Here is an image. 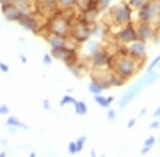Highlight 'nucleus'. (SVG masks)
Here are the masks:
<instances>
[{"instance_id":"obj_10","label":"nucleus","mask_w":160,"mask_h":157,"mask_svg":"<svg viewBox=\"0 0 160 157\" xmlns=\"http://www.w3.org/2000/svg\"><path fill=\"white\" fill-rule=\"evenodd\" d=\"M128 53H129V56H131L132 58H143L144 54H145V46H144V43L142 40H139L137 42L135 40L132 45L130 46L129 49H128Z\"/></svg>"},{"instance_id":"obj_8","label":"nucleus","mask_w":160,"mask_h":157,"mask_svg":"<svg viewBox=\"0 0 160 157\" xmlns=\"http://www.w3.org/2000/svg\"><path fill=\"white\" fill-rule=\"evenodd\" d=\"M137 38H138L137 31L130 24H127V25L118 33V39L125 44L133 43L135 40H137Z\"/></svg>"},{"instance_id":"obj_20","label":"nucleus","mask_w":160,"mask_h":157,"mask_svg":"<svg viewBox=\"0 0 160 157\" xmlns=\"http://www.w3.org/2000/svg\"><path fill=\"white\" fill-rule=\"evenodd\" d=\"M59 10H73L77 4V0H57Z\"/></svg>"},{"instance_id":"obj_47","label":"nucleus","mask_w":160,"mask_h":157,"mask_svg":"<svg viewBox=\"0 0 160 157\" xmlns=\"http://www.w3.org/2000/svg\"><path fill=\"white\" fill-rule=\"evenodd\" d=\"M158 65H159V68H160V63H159V64H158Z\"/></svg>"},{"instance_id":"obj_21","label":"nucleus","mask_w":160,"mask_h":157,"mask_svg":"<svg viewBox=\"0 0 160 157\" xmlns=\"http://www.w3.org/2000/svg\"><path fill=\"white\" fill-rule=\"evenodd\" d=\"M89 90L92 92L93 95H99L102 91V86L97 80H93V81L89 85Z\"/></svg>"},{"instance_id":"obj_25","label":"nucleus","mask_w":160,"mask_h":157,"mask_svg":"<svg viewBox=\"0 0 160 157\" xmlns=\"http://www.w3.org/2000/svg\"><path fill=\"white\" fill-rule=\"evenodd\" d=\"M75 101H76V100H75L73 97L64 96L63 98H62V100H61V102H60V105H61V106H65V105L71 104V103H75Z\"/></svg>"},{"instance_id":"obj_44","label":"nucleus","mask_w":160,"mask_h":157,"mask_svg":"<svg viewBox=\"0 0 160 157\" xmlns=\"http://www.w3.org/2000/svg\"><path fill=\"white\" fill-rule=\"evenodd\" d=\"M91 155H92V156H95V152L93 151V150L91 151Z\"/></svg>"},{"instance_id":"obj_35","label":"nucleus","mask_w":160,"mask_h":157,"mask_svg":"<svg viewBox=\"0 0 160 157\" xmlns=\"http://www.w3.org/2000/svg\"><path fill=\"white\" fill-rule=\"evenodd\" d=\"M43 106H44V109H47V110L51 109V107H50V104H49V101H48L47 99L43 100Z\"/></svg>"},{"instance_id":"obj_18","label":"nucleus","mask_w":160,"mask_h":157,"mask_svg":"<svg viewBox=\"0 0 160 157\" xmlns=\"http://www.w3.org/2000/svg\"><path fill=\"white\" fill-rule=\"evenodd\" d=\"M7 125L14 128H22V130H28L29 127L27 124H25L24 122H22L18 118L16 117H9L7 120Z\"/></svg>"},{"instance_id":"obj_14","label":"nucleus","mask_w":160,"mask_h":157,"mask_svg":"<svg viewBox=\"0 0 160 157\" xmlns=\"http://www.w3.org/2000/svg\"><path fill=\"white\" fill-rule=\"evenodd\" d=\"M75 51L73 49L68 48V47H61V48H57L51 50V55L53 56L57 60H62L65 61L71 54H73Z\"/></svg>"},{"instance_id":"obj_1","label":"nucleus","mask_w":160,"mask_h":157,"mask_svg":"<svg viewBox=\"0 0 160 157\" xmlns=\"http://www.w3.org/2000/svg\"><path fill=\"white\" fill-rule=\"evenodd\" d=\"M71 36L74 38L76 42L83 43L90 38L92 34V29L90 28V24L86 19H80L76 21L73 25H71V31H69Z\"/></svg>"},{"instance_id":"obj_13","label":"nucleus","mask_w":160,"mask_h":157,"mask_svg":"<svg viewBox=\"0 0 160 157\" xmlns=\"http://www.w3.org/2000/svg\"><path fill=\"white\" fill-rule=\"evenodd\" d=\"M153 28L149 25L148 22H142L139 27L138 31H137V36H138L140 39L143 42V40H146L148 38L152 37L153 35Z\"/></svg>"},{"instance_id":"obj_41","label":"nucleus","mask_w":160,"mask_h":157,"mask_svg":"<svg viewBox=\"0 0 160 157\" xmlns=\"http://www.w3.org/2000/svg\"><path fill=\"white\" fill-rule=\"evenodd\" d=\"M144 113H146V109H145V107L141 109V112H140V117H142V116L144 115Z\"/></svg>"},{"instance_id":"obj_34","label":"nucleus","mask_w":160,"mask_h":157,"mask_svg":"<svg viewBox=\"0 0 160 157\" xmlns=\"http://www.w3.org/2000/svg\"><path fill=\"white\" fill-rule=\"evenodd\" d=\"M151 150H152V146H149V145H144V148L141 150V154H142V155H144V154H148Z\"/></svg>"},{"instance_id":"obj_16","label":"nucleus","mask_w":160,"mask_h":157,"mask_svg":"<svg viewBox=\"0 0 160 157\" xmlns=\"http://www.w3.org/2000/svg\"><path fill=\"white\" fill-rule=\"evenodd\" d=\"M78 7L82 12H88L91 10H96L98 4H97V0H77V4Z\"/></svg>"},{"instance_id":"obj_3","label":"nucleus","mask_w":160,"mask_h":157,"mask_svg":"<svg viewBox=\"0 0 160 157\" xmlns=\"http://www.w3.org/2000/svg\"><path fill=\"white\" fill-rule=\"evenodd\" d=\"M115 71L124 79L130 78L136 72V63L135 58L131 56H123L118 60L115 63Z\"/></svg>"},{"instance_id":"obj_40","label":"nucleus","mask_w":160,"mask_h":157,"mask_svg":"<svg viewBox=\"0 0 160 157\" xmlns=\"http://www.w3.org/2000/svg\"><path fill=\"white\" fill-rule=\"evenodd\" d=\"M160 116V106L156 109V112L154 113V117H159Z\"/></svg>"},{"instance_id":"obj_24","label":"nucleus","mask_w":160,"mask_h":157,"mask_svg":"<svg viewBox=\"0 0 160 157\" xmlns=\"http://www.w3.org/2000/svg\"><path fill=\"white\" fill-rule=\"evenodd\" d=\"M86 140H87L86 136H81V137H79L78 139H77V141H76L77 153H79V152L82 151V149H83V145H84V142H86Z\"/></svg>"},{"instance_id":"obj_5","label":"nucleus","mask_w":160,"mask_h":157,"mask_svg":"<svg viewBox=\"0 0 160 157\" xmlns=\"http://www.w3.org/2000/svg\"><path fill=\"white\" fill-rule=\"evenodd\" d=\"M35 7L38 14L45 15V16H49L59 11L57 0H35Z\"/></svg>"},{"instance_id":"obj_19","label":"nucleus","mask_w":160,"mask_h":157,"mask_svg":"<svg viewBox=\"0 0 160 157\" xmlns=\"http://www.w3.org/2000/svg\"><path fill=\"white\" fill-rule=\"evenodd\" d=\"M95 101L98 105H100L102 107H106V109H108V107L110 106V104L113 102V100H114V97H109V98H106L104 96H100L99 95H95Z\"/></svg>"},{"instance_id":"obj_15","label":"nucleus","mask_w":160,"mask_h":157,"mask_svg":"<svg viewBox=\"0 0 160 157\" xmlns=\"http://www.w3.org/2000/svg\"><path fill=\"white\" fill-rule=\"evenodd\" d=\"M13 3L15 4L20 12L24 15H32L33 10H32V1L31 0H14Z\"/></svg>"},{"instance_id":"obj_32","label":"nucleus","mask_w":160,"mask_h":157,"mask_svg":"<svg viewBox=\"0 0 160 157\" xmlns=\"http://www.w3.org/2000/svg\"><path fill=\"white\" fill-rule=\"evenodd\" d=\"M107 117H108V119H109L110 121H114L115 118H117V114H115V112L113 109H109Z\"/></svg>"},{"instance_id":"obj_17","label":"nucleus","mask_w":160,"mask_h":157,"mask_svg":"<svg viewBox=\"0 0 160 157\" xmlns=\"http://www.w3.org/2000/svg\"><path fill=\"white\" fill-rule=\"evenodd\" d=\"M158 78H159V74L157 73L156 71L152 70L151 72H148V74H146V76L144 78V80H142V81L140 82V84H141L142 87L151 86L152 84L157 81V79Z\"/></svg>"},{"instance_id":"obj_43","label":"nucleus","mask_w":160,"mask_h":157,"mask_svg":"<svg viewBox=\"0 0 160 157\" xmlns=\"http://www.w3.org/2000/svg\"><path fill=\"white\" fill-rule=\"evenodd\" d=\"M37 156V153L35 152H32V153H30V157H35Z\"/></svg>"},{"instance_id":"obj_38","label":"nucleus","mask_w":160,"mask_h":157,"mask_svg":"<svg viewBox=\"0 0 160 157\" xmlns=\"http://www.w3.org/2000/svg\"><path fill=\"white\" fill-rule=\"evenodd\" d=\"M149 127H151V128H158V127H159V122H157V121H155V122L151 123V125H149Z\"/></svg>"},{"instance_id":"obj_11","label":"nucleus","mask_w":160,"mask_h":157,"mask_svg":"<svg viewBox=\"0 0 160 157\" xmlns=\"http://www.w3.org/2000/svg\"><path fill=\"white\" fill-rule=\"evenodd\" d=\"M48 44L50 45L51 49H57V48H61V47H68L66 46V38L65 36H61L58 34H53V33H48L47 37Z\"/></svg>"},{"instance_id":"obj_37","label":"nucleus","mask_w":160,"mask_h":157,"mask_svg":"<svg viewBox=\"0 0 160 157\" xmlns=\"http://www.w3.org/2000/svg\"><path fill=\"white\" fill-rule=\"evenodd\" d=\"M136 122H137V120L135 119V118H131V119L129 120V122H128V124H127V127L128 128L133 127H135V124H136Z\"/></svg>"},{"instance_id":"obj_4","label":"nucleus","mask_w":160,"mask_h":157,"mask_svg":"<svg viewBox=\"0 0 160 157\" xmlns=\"http://www.w3.org/2000/svg\"><path fill=\"white\" fill-rule=\"evenodd\" d=\"M131 9L128 3H122L113 9V19L118 25H127L130 21Z\"/></svg>"},{"instance_id":"obj_23","label":"nucleus","mask_w":160,"mask_h":157,"mask_svg":"<svg viewBox=\"0 0 160 157\" xmlns=\"http://www.w3.org/2000/svg\"><path fill=\"white\" fill-rule=\"evenodd\" d=\"M129 7H132L135 9H141L145 4V0H129Z\"/></svg>"},{"instance_id":"obj_46","label":"nucleus","mask_w":160,"mask_h":157,"mask_svg":"<svg viewBox=\"0 0 160 157\" xmlns=\"http://www.w3.org/2000/svg\"><path fill=\"white\" fill-rule=\"evenodd\" d=\"M158 27L160 28V18H159V20H158Z\"/></svg>"},{"instance_id":"obj_12","label":"nucleus","mask_w":160,"mask_h":157,"mask_svg":"<svg viewBox=\"0 0 160 157\" xmlns=\"http://www.w3.org/2000/svg\"><path fill=\"white\" fill-rule=\"evenodd\" d=\"M108 62H109V58L104 51L96 50L95 52H93L92 63L95 67H104L105 65H107Z\"/></svg>"},{"instance_id":"obj_26","label":"nucleus","mask_w":160,"mask_h":157,"mask_svg":"<svg viewBox=\"0 0 160 157\" xmlns=\"http://www.w3.org/2000/svg\"><path fill=\"white\" fill-rule=\"evenodd\" d=\"M159 63H160V55L157 56V58H155V60H154L153 62H152L151 64H149V66H148V72H151V71L153 70V69H154L157 65H158Z\"/></svg>"},{"instance_id":"obj_29","label":"nucleus","mask_w":160,"mask_h":157,"mask_svg":"<svg viewBox=\"0 0 160 157\" xmlns=\"http://www.w3.org/2000/svg\"><path fill=\"white\" fill-rule=\"evenodd\" d=\"M155 142H156V138H155L154 136H151V137L148 138L145 141H144V145L153 146V145H155Z\"/></svg>"},{"instance_id":"obj_28","label":"nucleus","mask_w":160,"mask_h":157,"mask_svg":"<svg viewBox=\"0 0 160 157\" xmlns=\"http://www.w3.org/2000/svg\"><path fill=\"white\" fill-rule=\"evenodd\" d=\"M68 152L69 154H72V155H75V154H77V145H76V142H71L68 145Z\"/></svg>"},{"instance_id":"obj_2","label":"nucleus","mask_w":160,"mask_h":157,"mask_svg":"<svg viewBox=\"0 0 160 157\" xmlns=\"http://www.w3.org/2000/svg\"><path fill=\"white\" fill-rule=\"evenodd\" d=\"M71 31V24L69 19L65 18L64 15H58L55 13V16L49 21V27H48V32L58 34L61 36H68Z\"/></svg>"},{"instance_id":"obj_39","label":"nucleus","mask_w":160,"mask_h":157,"mask_svg":"<svg viewBox=\"0 0 160 157\" xmlns=\"http://www.w3.org/2000/svg\"><path fill=\"white\" fill-rule=\"evenodd\" d=\"M19 58H20V60H22V64H26V63H27V58H26V56H25L24 54H20V55H19Z\"/></svg>"},{"instance_id":"obj_22","label":"nucleus","mask_w":160,"mask_h":157,"mask_svg":"<svg viewBox=\"0 0 160 157\" xmlns=\"http://www.w3.org/2000/svg\"><path fill=\"white\" fill-rule=\"evenodd\" d=\"M74 106H75V110H76V114L83 116L88 113V107H87V104L84 102L75 101Z\"/></svg>"},{"instance_id":"obj_36","label":"nucleus","mask_w":160,"mask_h":157,"mask_svg":"<svg viewBox=\"0 0 160 157\" xmlns=\"http://www.w3.org/2000/svg\"><path fill=\"white\" fill-rule=\"evenodd\" d=\"M14 0H0V3H1V7L3 6H9V4H12Z\"/></svg>"},{"instance_id":"obj_30","label":"nucleus","mask_w":160,"mask_h":157,"mask_svg":"<svg viewBox=\"0 0 160 157\" xmlns=\"http://www.w3.org/2000/svg\"><path fill=\"white\" fill-rule=\"evenodd\" d=\"M96 46H97V44L95 43V42H90L89 44H88V49H89L90 52L93 53V52H95V51L97 50Z\"/></svg>"},{"instance_id":"obj_31","label":"nucleus","mask_w":160,"mask_h":157,"mask_svg":"<svg viewBox=\"0 0 160 157\" xmlns=\"http://www.w3.org/2000/svg\"><path fill=\"white\" fill-rule=\"evenodd\" d=\"M9 112H10V109L6 104L0 105V115H7V114H9Z\"/></svg>"},{"instance_id":"obj_33","label":"nucleus","mask_w":160,"mask_h":157,"mask_svg":"<svg viewBox=\"0 0 160 157\" xmlns=\"http://www.w3.org/2000/svg\"><path fill=\"white\" fill-rule=\"evenodd\" d=\"M0 71H2L3 73L9 72V66L6 63H3V62H0Z\"/></svg>"},{"instance_id":"obj_45","label":"nucleus","mask_w":160,"mask_h":157,"mask_svg":"<svg viewBox=\"0 0 160 157\" xmlns=\"http://www.w3.org/2000/svg\"><path fill=\"white\" fill-rule=\"evenodd\" d=\"M1 143H3V145H7V141H6V140H2V141H1Z\"/></svg>"},{"instance_id":"obj_42","label":"nucleus","mask_w":160,"mask_h":157,"mask_svg":"<svg viewBox=\"0 0 160 157\" xmlns=\"http://www.w3.org/2000/svg\"><path fill=\"white\" fill-rule=\"evenodd\" d=\"M6 155H7V151H3L0 153V157H6Z\"/></svg>"},{"instance_id":"obj_49","label":"nucleus","mask_w":160,"mask_h":157,"mask_svg":"<svg viewBox=\"0 0 160 157\" xmlns=\"http://www.w3.org/2000/svg\"><path fill=\"white\" fill-rule=\"evenodd\" d=\"M159 140H160V139H159Z\"/></svg>"},{"instance_id":"obj_48","label":"nucleus","mask_w":160,"mask_h":157,"mask_svg":"<svg viewBox=\"0 0 160 157\" xmlns=\"http://www.w3.org/2000/svg\"><path fill=\"white\" fill-rule=\"evenodd\" d=\"M159 118H160V116H159Z\"/></svg>"},{"instance_id":"obj_9","label":"nucleus","mask_w":160,"mask_h":157,"mask_svg":"<svg viewBox=\"0 0 160 157\" xmlns=\"http://www.w3.org/2000/svg\"><path fill=\"white\" fill-rule=\"evenodd\" d=\"M18 22L24 29L31 31V32H33V33H38V31L41 30L40 25H38V19H35L32 15H24Z\"/></svg>"},{"instance_id":"obj_7","label":"nucleus","mask_w":160,"mask_h":157,"mask_svg":"<svg viewBox=\"0 0 160 157\" xmlns=\"http://www.w3.org/2000/svg\"><path fill=\"white\" fill-rule=\"evenodd\" d=\"M1 10L3 16L9 21H19L22 19V17L24 16V14L20 12V10L14 3L1 7Z\"/></svg>"},{"instance_id":"obj_27","label":"nucleus","mask_w":160,"mask_h":157,"mask_svg":"<svg viewBox=\"0 0 160 157\" xmlns=\"http://www.w3.org/2000/svg\"><path fill=\"white\" fill-rule=\"evenodd\" d=\"M43 63L45 64L46 66L50 65V64L52 63V55H50V54H48V53H46V54L43 56Z\"/></svg>"},{"instance_id":"obj_6","label":"nucleus","mask_w":160,"mask_h":157,"mask_svg":"<svg viewBox=\"0 0 160 157\" xmlns=\"http://www.w3.org/2000/svg\"><path fill=\"white\" fill-rule=\"evenodd\" d=\"M142 88H143V87L141 86L140 83H139L138 85H136V86L130 87V88L123 95L122 98H121V100H120V102H118V106H120V109H125V107L127 106V105L129 104V103L142 91Z\"/></svg>"}]
</instances>
